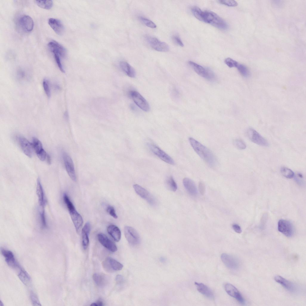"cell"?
Listing matches in <instances>:
<instances>
[{"label":"cell","mask_w":306,"mask_h":306,"mask_svg":"<svg viewBox=\"0 0 306 306\" xmlns=\"http://www.w3.org/2000/svg\"><path fill=\"white\" fill-rule=\"evenodd\" d=\"M191 11L194 16L201 22L209 24L221 30H226L227 28V25L226 22L214 12L203 11L197 6L192 7Z\"/></svg>","instance_id":"cell-1"},{"label":"cell","mask_w":306,"mask_h":306,"mask_svg":"<svg viewBox=\"0 0 306 306\" xmlns=\"http://www.w3.org/2000/svg\"><path fill=\"white\" fill-rule=\"evenodd\" d=\"M189 140L195 152L205 162L211 167L215 165L216 159L209 149L192 137L189 138Z\"/></svg>","instance_id":"cell-2"},{"label":"cell","mask_w":306,"mask_h":306,"mask_svg":"<svg viewBox=\"0 0 306 306\" xmlns=\"http://www.w3.org/2000/svg\"><path fill=\"white\" fill-rule=\"evenodd\" d=\"M145 39L150 46L156 51L165 52L169 50V46L167 43L160 41L155 37L146 35Z\"/></svg>","instance_id":"cell-3"},{"label":"cell","mask_w":306,"mask_h":306,"mask_svg":"<svg viewBox=\"0 0 306 306\" xmlns=\"http://www.w3.org/2000/svg\"><path fill=\"white\" fill-rule=\"evenodd\" d=\"M188 64L199 75L209 80L214 79L215 76L214 73L209 68H205L191 61H189Z\"/></svg>","instance_id":"cell-4"},{"label":"cell","mask_w":306,"mask_h":306,"mask_svg":"<svg viewBox=\"0 0 306 306\" xmlns=\"http://www.w3.org/2000/svg\"><path fill=\"white\" fill-rule=\"evenodd\" d=\"M129 94L134 103L141 109L145 111H148L150 110V106L146 100L138 92L136 91H131Z\"/></svg>","instance_id":"cell-5"},{"label":"cell","mask_w":306,"mask_h":306,"mask_svg":"<svg viewBox=\"0 0 306 306\" xmlns=\"http://www.w3.org/2000/svg\"><path fill=\"white\" fill-rule=\"evenodd\" d=\"M147 146L151 151L161 160L169 164H174L172 157L158 147L152 143H148Z\"/></svg>","instance_id":"cell-6"},{"label":"cell","mask_w":306,"mask_h":306,"mask_svg":"<svg viewBox=\"0 0 306 306\" xmlns=\"http://www.w3.org/2000/svg\"><path fill=\"white\" fill-rule=\"evenodd\" d=\"M124 230L125 237L130 244L134 245L140 243V236L135 229L130 226H126Z\"/></svg>","instance_id":"cell-7"},{"label":"cell","mask_w":306,"mask_h":306,"mask_svg":"<svg viewBox=\"0 0 306 306\" xmlns=\"http://www.w3.org/2000/svg\"><path fill=\"white\" fill-rule=\"evenodd\" d=\"M48 48L50 51L52 52L53 56H58L61 59L65 57L67 51L65 48L57 42L52 40L49 42L48 44Z\"/></svg>","instance_id":"cell-8"},{"label":"cell","mask_w":306,"mask_h":306,"mask_svg":"<svg viewBox=\"0 0 306 306\" xmlns=\"http://www.w3.org/2000/svg\"><path fill=\"white\" fill-rule=\"evenodd\" d=\"M247 136L253 143L260 146H268L269 144L265 139L254 129L250 128L247 131Z\"/></svg>","instance_id":"cell-9"},{"label":"cell","mask_w":306,"mask_h":306,"mask_svg":"<svg viewBox=\"0 0 306 306\" xmlns=\"http://www.w3.org/2000/svg\"><path fill=\"white\" fill-rule=\"evenodd\" d=\"M17 24L23 31L28 33L31 31L34 27V22L32 19L29 16L23 15L18 19Z\"/></svg>","instance_id":"cell-10"},{"label":"cell","mask_w":306,"mask_h":306,"mask_svg":"<svg viewBox=\"0 0 306 306\" xmlns=\"http://www.w3.org/2000/svg\"><path fill=\"white\" fill-rule=\"evenodd\" d=\"M102 266L107 272L112 273L122 270L123 265L115 259L108 257L103 262Z\"/></svg>","instance_id":"cell-11"},{"label":"cell","mask_w":306,"mask_h":306,"mask_svg":"<svg viewBox=\"0 0 306 306\" xmlns=\"http://www.w3.org/2000/svg\"><path fill=\"white\" fill-rule=\"evenodd\" d=\"M278 230L279 232L288 237H291L294 232V228L289 221L281 219L278 223Z\"/></svg>","instance_id":"cell-12"},{"label":"cell","mask_w":306,"mask_h":306,"mask_svg":"<svg viewBox=\"0 0 306 306\" xmlns=\"http://www.w3.org/2000/svg\"><path fill=\"white\" fill-rule=\"evenodd\" d=\"M63 158L66 170L70 178L74 181L76 177L73 162L70 156L66 152L63 154Z\"/></svg>","instance_id":"cell-13"},{"label":"cell","mask_w":306,"mask_h":306,"mask_svg":"<svg viewBox=\"0 0 306 306\" xmlns=\"http://www.w3.org/2000/svg\"><path fill=\"white\" fill-rule=\"evenodd\" d=\"M133 187L136 193L149 204L152 205L155 204L154 198L147 190L137 184H134Z\"/></svg>","instance_id":"cell-14"},{"label":"cell","mask_w":306,"mask_h":306,"mask_svg":"<svg viewBox=\"0 0 306 306\" xmlns=\"http://www.w3.org/2000/svg\"><path fill=\"white\" fill-rule=\"evenodd\" d=\"M32 144L39 158L41 161H44L46 158L48 154L44 149L41 142L36 137H33Z\"/></svg>","instance_id":"cell-15"},{"label":"cell","mask_w":306,"mask_h":306,"mask_svg":"<svg viewBox=\"0 0 306 306\" xmlns=\"http://www.w3.org/2000/svg\"><path fill=\"white\" fill-rule=\"evenodd\" d=\"M225 290L227 293L231 296L235 298L241 304L245 303V300L242 295L238 289L233 285L227 283L224 285Z\"/></svg>","instance_id":"cell-16"},{"label":"cell","mask_w":306,"mask_h":306,"mask_svg":"<svg viewBox=\"0 0 306 306\" xmlns=\"http://www.w3.org/2000/svg\"><path fill=\"white\" fill-rule=\"evenodd\" d=\"M221 257L224 264L229 268L235 270L238 268V261L233 256L227 253H223L221 255Z\"/></svg>","instance_id":"cell-17"},{"label":"cell","mask_w":306,"mask_h":306,"mask_svg":"<svg viewBox=\"0 0 306 306\" xmlns=\"http://www.w3.org/2000/svg\"><path fill=\"white\" fill-rule=\"evenodd\" d=\"M98 240L100 243L110 251L114 252L117 250L115 244L105 235L100 233L97 235Z\"/></svg>","instance_id":"cell-18"},{"label":"cell","mask_w":306,"mask_h":306,"mask_svg":"<svg viewBox=\"0 0 306 306\" xmlns=\"http://www.w3.org/2000/svg\"><path fill=\"white\" fill-rule=\"evenodd\" d=\"M18 139L19 144L24 153L28 157H32L33 149L32 143L22 137H19Z\"/></svg>","instance_id":"cell-19"},{"label":"cell","mask_w":306,"mask_h":306,"mask_svg":"<svg viewBox=\"0 0 306 306\" xmlns=\"http://www.w3.org/2000/svg\"><path fill=\"white\" fill-rule=\"evenodd\" d=\"M76 232L78 233L81 229L83 220L81 215L77 211L75 208L68 211Z\"/></svg>","instance_id":"cell-20"},{"label":"cell","mask_w":306,"mask_h":306,"mask_svg":"<svg viewBox=\"0 0 306 306\" xmlns=\"http://www.w3.org/2000/svg\"><path fill=\"white\" fill-rule=\"evenodd\" d=\"M1 252L5 258L6 262L10 267L13 268L19 267L18 264L16 260L14 254L11 251L1 249Z\"/></svg>","instance_id":"cell-21"},{"label":"cell","mask_w":306,"mask_h":306,"mask_svg":"<svg viewBox=\"0 0 306 306\" xmlns=\"http://www.w3.org/2000/svg\"><path fill=\"white\" fill-rule=\"evenodd\" d=\"M36 193L38 200V203L41 209H45L46 200L43 189L39 178L37 181Z\"/></svg>","instance_id":"cell-22"},{"label":"cell","mask_w":306,"mask_h":306,"mask_svg":"<svg viewBox=\"0 0 306 306\" xmlns=\"http://www.w3.org/2000/svg\"><path fill=\"white\" fill-rule=\"evenodd\" d=\"M48 23L55 32L59 35H62L64 31V27L62 22L59 20L51 18L48 20Z\"/></svg>","instance_id":"cell-23"},{"label":"cell","mask_w":306,"mask_h":306,"mask_svg":"<svg viewBox=\"0 0 306 306\" xmlns=\"http://www.w3.org/2000/svg\"><path fill=\"white\" fill-rule=\"evenodd\" d=\"M274 279L289 291L294 293L296 291V287L294 284L281 276H276L274 277Z\"/></svg>","instance_id":"cell-24"},{"label":"cell","mask_w":306,"mask_h":306,"mask_svg":"<svg viewBox=\"0 0 306 306\" xmlns=\"http://www.w3.org/2000/svg\"><path fill=\"white\" fill-rule=\"evenodd\" d=\"M183 184L185 189L191 195L195 196L198 193L196 186L191 179L187 178H183Z\"/></svg>","instance_id":"cell-25"},{"label":"cell","mask_w":306,"mask_h":306,"mask_svg":"<svg viewBox=\"0 0 306 306\" xmlns=\"http://www.w3.org/2000/svg\"><path fill=\"white\" fill-rule=\"evenodd\" d=\"M91 230V225L89 222H86L82 231V244L84 250H86L89 244L88 235Z\"/></svg>","instance_id":"cell-26"},{"label":"cell","mask_w":306,"mask_h":306,"mask_svg":"<svg viewBox=\"0 0 306 306\" xmlns=\"http://www.w3.org/2000/svg\"><path fill=\"white\" fill-rule=\"evenodd\" d=\"M120 65L122 70L127 76L131 78L135 77L136 74L134 69L128 62L124 61H121Z\"/></svg>","instance_id":"cell-27"},{"label":"cell","mask_w":306,"mask_h":306,"mask_svg":"<svg viewBox=\"0 0 306 306\" xmlns=\"http://www.w3.org/2000/svg\"><path fill=\"white\" fill-rule=\"evenodd\" d=\"M107 230L108 233L114 241L117 242L120 241L121 238V232L117 227L113 224L110 225L108 227Z\"/></svg>","instance_id":"cell-28"},{"label":"cell","mask_w":306,"mask_h":306,"mask_svg":"<svg viewBox=\"0 0 306 306\" xmlns=\"http://www.w3.org/2000/svg\"><path fill=\"white\" fill-rule=\"evenodd\" d=\"M195 284L198 290L201 294L208 298H213V294L212 292L207 286L203 283L197 282H195Z\"/></svg>","instance_id":"cell-29"},{"label":"cell","mask_w":306,"mask_h":306,"mask_svg":"<svg viewBox=\"0 0 306 306\" xmlns=\"http://www.w3.org/2000/svg\"><path fill=\"white\" fill-rule=\"evenodd\" d=\"M93 279L95 284L99 287L104 286L108 283L107 277L102 273H94L93 276Z\"/></svg>","instance_id":"cell-30"},{"label":"cell","mask_w":306,"mask_h":306,"mask_svg":"<svg viewBox=\"0 0 306 306\" xmlns=\"http://www.w3.org/2000/svg\"><path fill=\"white\" fill-rule=\"evenodd\" d=\"M18 276L22 282L26 285H29L31 282V279L28 273L24 270L21 269Z\"/></svg>","instance_id":"cell-31"},{"label":"cell","mask_w":306,"mask_h":306,"mask_svg":"<svg viewBox=\"0 0 306 306\" xmlns=\"http://www.w3.org/2000/svg\"><path fill=\"white\" fill-rule=\"evenodd\" d=\"M35 2L39 7L45 9H51L53 6L52 0H36Z\"/></svg>","instance_id":"cell-32"},{"label":"cell","mask_w":306,"mask_h":306,"mask_svg":"<svg viewBox=\"0 0 306 306\" xmlns=\"http://www.w3.org/2000/svg\"><path fill=\"white\" fill-rule=\"evenodd\" d=\"M166 183L167 188L169 190L173 192L176 191L177 184L172 177L170 176L168 177L166 180Z\"/></svg>","instance_id":"cell-33"},{"label":"cell","mask_w":306,"mask_h":306,"mask_svg":"<svg viewBox=\"0 0 306 306\" xmlns=\"http://www.w3.org/2000/svg\"><path fill=\"white\" fill-rule=\"evenodd\" d=\"M281 173L285 178L291 179L293 177L294 173L290 169L286 167H282L281 169Z\"/></svg>","instance_id":"cell-34"},{"label":"cell","mask_w":306,"mask_h":306,"mask_svg":"<svg viewBox=\"0 0 306 306\" xmlns=\"http://www.w3.org/2000/svg\"><path fill=\"white\" fill-rule=\"evenodd\" d=\"M139 20L147 27L152 28H156L157 27L155 24L151 20L142 16L139 17Z\"/></svg>","instance_id":"cell-35"},{"label":"cell","mask_w":306,"mask_h":306,"mask_svg":"<svg viewBox=\"0 0 306 306\" xmlns=\"http://www.w3.org/2000/svg\"><path fill=\"white\" fill-rule=\"evenodd\" d=\"M236 68L241 74L244 77H247L249 75V72L247 67L243 65L238 63Z\"/></svg>","instance_id":"cell-36"},{"label":"cell","mask_w":306,"mask_h":306,"mask_svg":"<svg viewBox=\"0 0 306 306\" xmlns=\"http://www.w3.org/2000/svg\"><path fill=\"white\" fill-rule=\"evenodd\" d=\"M233 144L237 148L240 150L244 149L246 147L245 143L240 139L235 140L233 141Z\"/></svg>","instance_id":"cell-37"},{"label":"cell","mask_w":306,"mask_h":306,"mask_svg":"<svg viewBox=\"0 0 306 306\" xmlns=\"http://www.w3.org/2000/svg\"><path fill=\"white\" fill-rule=\"evenodd\" d=\"M43 85L45 93L48 97L51 96V91L48 80L45 79L43 81Z\"/></svg>","instance_id":"cell-38"},{"label":"cell","mask_w":306,"mask_h":306,"mask_svg":"<svg viewBox=\"0 0 306 306\" xmlns=\"http://www.w3.org/2000/svg\"><path fill=\"white\" fill-rule=\"evenodd\" d=\"M225 63L230 68L237 66L238 63L236 61L230 58H227L224 60Z\"/></svg>","instance_id":"cell-39"},{"label":"cell","mask_w":306,"mask_h":306,"mask_svg":"<svg viewBox=\"0 0 306 306\" xmlns=\"http://www.w3.org/2000/svg\"><path fill=\"white\" fill-rule=\"evenodd\" d=\"M218 1L221 4L230 7H235L238 5L237 2L235 0H219Z\"/></svg>","instance_id":"cell-40"},{"label":"cell","mask_w":306,"mask_h":306,"mask_svg":"<svg viewBox=\"0 0 306 306\" xmlns=\"http://www.w3.org/2000/svg\"><path fill=\"white\" fill-rule=\"evenodd\" d=\"M30 298L33 305L40 306L41 305L36 295L34 293H31Z\"/></svg>","instance_id":"cell-41"},{"label":"cell","mask_w":306,"mask_h":306,"mask_svg":"<svg viewBox=\"0 0 306 306\" xmlns=\"http://www.w3.org/2000/svg\"><path fill=\"white\" fill-rule=\"evenodd\" d=\"M106 210L108 213L113 218L115 219L117 218V216L113 206H108Z\"/></svg>","instance_id":"cell-42"},{"label":"cell","mask_w":306,"mask_h":306,"mask_svg":"<svg viewBox=\"0 0 306 306\" xmlns=\"http://www.w3.org/2000/svg\"><path fill=\"white\" fill-rule=\"evenodd\" d=\"M198 189L200 194L204 195L205 192L206 187L204 183L200 182L198 184Z\"/></svg>","instance_id":"cell-43"},{"label":"cell","mask_w":306,"mask_h":306,"mask_svg":"<svg viewBox=\"0 0 306 306\" xmlns=\"http://www.w3.org/2000/svg\"><path fill=\"white\" fill-rule=\"evenodd\" d=\"M173 39L175 42L178 45L181 47H183L184 44L180 37L178 35H175L173 36Z\"/></svg>","instance_id":"cell-44"},{"label":"cell","mask_w":306,"mask_h":306,"mask_svg":"<svg viewBox=\"0 0 306 306\" xmlns=\"http://www.w3.org/2000/svg\"><path fill=\"white\" fill-rule=\"evenodd\" d=\"M115 280L117 283L119 284L123 283L124 281L123 277L120 275H118L116 276Z\"/></svg>","instance_id":"cell-45"},{"label":"cell","mask_w":306,"mask_h":306,"mask_svg":"<svg viewBox=\"0 0 306 306\" xmlns=\"http://www.w3.org/2000/svg\"><path fill=\"white\" fill-rule=\"evenodd\" d=\"M232 227L234 230L237 233H240L242 232L241 228L240 226L237 224H233L232 225Z\"/></svg>","instance_id":"cell-46"},{"label":"cell","mask_w":306,"mask_h":306,"mask_svg":"<svg viewBox=\"0 0 306 306\" xmlns=\"http://www.w3.org/2000/svg\"><path fill=\"white\" fill-rule=\"evenodd\" d=\"M90 305L91 306H102L103 305V303L101 301L98 300L95 302L91 303Z\"/></svg>","instance_id":"cell-47"},{"label":"cell","mask_w":306,"mask_h":306,"mask_svg":"<svg viewBox=\"0 0 306 306\" xmlns=\"http://www.w3.org/2000/svg\"><path fill=\"white\" fill-rule=\"evenodd\" d=\"M46 159L48 163L50 164L51 163V159L50 156L48 154H47Z\"/></svg>","instance_id":"cell-48"}]
</instances>
